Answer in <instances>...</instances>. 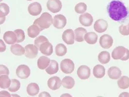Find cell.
<instances>
[{
  "label": "cell",
  "instance_id": "33",
  "mask_svg": "<svg viewBox=\"0 0 129 97\" xmlns=\"http://www.w3.org/2000/svg\"><path fill=\"white\" fill-rule=\"evenodd\" d=\"M20 87V84L19 80L17 79H12L11 84L8 88V90L12 92H15L19 90Z\"/></svg>",
  "mask_w": 129,
  "mask_h": 97
},
{
  "label": "cell",
  "instance_id": "19",
  "mask_svg": "<svg viewBox=\"0 0 129 97\" xmlns=\"http://www.w3.org/2000/svg\"><path fill=\"white\" fill-rule=\"evenodd\" d=\"M9 13V7L5 3L0 4V18L1 24H3L5 21L6 17Z\"/></svg>",
  "mask_w": 129,
  "mask_h": 97
},
{
  "label": "cell",
  "instance_id": "12",
  "mask_svg": "<svg viewBox=\"0 0 129 97\" xmlns=\"http://www.w3.org/2000/svg\"><path fill=\"white\" fill-rule=\"evenodd\" d=\"M42 7L41 5L38 2H34L31 3L28 7L29 13L33 16L39 15L42 11Z\"/></svg>",
  "mask_w": 129,
  "mask_h": 97
},
{
  "label": "cell",
  "instance_id": "5",
  "mask_svg": "<svg viewBox=\"0 0 129 97\" xmlns=\"http://www.w3.org/2000/svg\"><path fill=\"white\" fill-rule=\"evenodd\" d=\"M48 9L53 13L59 12L62 9V5L60 0H48L47 3Z\"/></svg>",
  "mask_w": 129,
  "mask_h": 97
},
{
  "label": "cell",
  "instance_id": "40",
  "mask_svg": "<svg viewBox=\"0 0 129 97\" xmlns=\"http://www.w3.org/2000/svg\"><path fill=\"white\" fill-rule=\"evenodd\" d=\"M1 96H3V97H10L11 95L9 94V93L8 92H7V91H2L1 92Z\"/></svg>",
  "mask_w": 129,
  "mask_h": 97
},
{
  "label": "cell",
  "instance_id": "41",
  "mask_svg": "<svg viewBox=\"0 0 129 97\" xmlns=\"http://www.w3.org/2000/svg\"><path fill=\"white\" fill-rule=\"evenodd\" d=\"M51 97V96L48 94V93L46 92H43L41 94H39V97Z\"/></svg>",
  "mask_w": 129,
  "mask_h": 97
},
{
  "label": "cell",
  "instance_id": "18",
  "mask_svg": "<svg viewBox=\"0 0 129 97\" xmlns=\"http://www.w3.org/2000/svg\"><path fill=\"white\" fill-rule=\"evenodd\" d=\"M121 71L117 67H112L108 71V75L110 78L114 80H117L121 76Z\"/></svg>",
  "mask_w": 129,
  "mask_h": 97
},
{
  "label": "cell",
  "instance_id": "32",
  "mask_svg": "<svg viewBox=\"0 0 129 97\" xmlns=\"http://www.w3.org/2000/svg\"><path fill=\"white\" fill-rule=\"evenodd\" d=\"M67 52V49L66 46L62 43L57 45L55 47V53L58 56H63Z\"/></svg>",
  "mask_w": 129,
  "mask_h": 97
},
{
  "label": "cell",
  "instance_id": "38",
  "mask_svg": "<svg viewBox=\"0 0 129 97\" xmlns=\"http://www.w3.org/2000/svg\"><path fill=\"white\" fill-rule=\"evenodd\" d=\"M0 74L1 75H9V71L8 70V69L7 68L6 66L3 65H0Z\"/></svg>",
  "mask_w": 129,
  "mask_h": 97
},
{
  "label": "cell",
  "instance_id": "26",
  "mask_svg": "<svg viewBox=\"0 0 129 97\" xmlns=\"http://www.w3.org/2000/svg\"><path fill=\"white\" fill-rule=\"evenodd\" d=\"M63 86L67 89H71L75 84V81L71 76H65L62 81Z\"/></svg>",
  "mask_w": 129,
  "mask_h": 97
},
{
  "label": "cell",
  "instance_id": "11",
  "mask_svg": "<svg viewBox=\"0 0 129 97\" xmlns=\"http://www.w3.org/2000/svg\"><path fill=\"white\" fill-rule=\"evenodd\" d=\"M90 69L87 66H81L78 69V76L80 79L82 80L88 79L90 76Z\"/></svg>",
  "mask_w": 129,
  "mask_h": 97
},
{
  "label": "cell",
  "instance_id": "28",
  "mask_svg": "<svg viewBox=\"0 0 129 97\" xmlns=\"http://www.w3.org/2000/svg\"><path fill=\"white\" fill-rule=\"evenodd\" d=\"M84 40L89 44H95L98 40V35L94 32L87 33L84 36Z\"/></svg>",
  "mask_w": 129,
  "mask_h": 97
},
{
  "label": "cell",
  "instance_id": "36",
  "mask_svg": "<svg viewBox=\"0 0 129 97\" xmlns=\"http://www.w3.org/2000/svg\"><path fill=\"white\" fill-rule=\"evenodd\" d=\"M119 33L123 36L129 35V22L126 25H121L119 27Z\"/></svg>",
  "mask_w": 129,
  "mask_h": 97
},
{
  "label": "cell",
  "instance_id": "1",
  "mask_svg": "<svg viewBox=\"0 0 129 97\" xmlns=\"http://www.w3.org/2000/svg\"><path fill=\"white\" fill-rule=\"evenodd\" d=\"M107 12L111 19L116 21H121L128 16L129 11L124 4L119 0H113L107 7Z\"/></svg>",
  "mask_w": 129,
  "mask_h": 97
},
{
  "label": "cell",
  "instance_id": "8",
  "mask_svg": "<svg viewBox=\"0 0 129 97\" xmlns=\"http://www.w3.org/2000/svg\"><path fill=\"white\" fill-rule=\"evenodd\" d=\"M25 55L27 58L34 59L37 57L39 49L36 46L33 44H28L25 47Z\"/></svg>",
  "mask_w": 129,
  "mask_h": 97
},
{
  "label": "cell",
  "instance_id": "15",
  "mask_svg": "<svg viewBox=\"0 0 129 97\" xmlns=\"http://www.w3.org/2000/svg\"><path fill=\"white\" fill-rule=\"evenodd\" d=\"M39 50L42 54L46 56H50L53 52V47L49 41H47L41 44Z\"/></svg>",
  "mask_w": 129,
  "mask_h": 97
},
{
  "label": "cell",
  "instance_id": "27",
  "mask_svg": "<svg viewBox=\"0 0 129 97\" xmlns=\"http://www.w3.org/2000/svg\"><path fill=\"white\" fill-rule=\"evenodd\" d=\"M50 59L47 57L42 56L38 60V66L39 69L44 70L50 63Z\"/></svg>",
  "mask_w": 129,
  "mask_h": 97
},
{
  "label": "cell",
  "instance_id": "23",
  "mask_svg": "<svg viewBox=\"0 0 129 97\" xmlns=\"http://www.w3.org/2000/svg\"><path fill=\"white\" fill-rule=\"evenodd\" d=\"M11 52L13 54L17 56H21L25 53V49L19 44H12L10 48Z\"/></svg>",
  "mask_w": 129,
  "mask_h": 97
},
{
  "label": "cell",
  "instance_id": "22",
  "mask_svg": "<svg viewBox=\"0 0 129 97\" xmlns=\"http://www.w3.org/2000/svg\"><path fill=\"white\" fill-rule=\"evenodd\" d=\"M93 75L97 78H102L105 74V69L103 66L97 65L93 69Z\"/></svg>",
  "mask_w": 129,
  "mask_h": 97
},
{
  "label": "cell",
  "instance_id": "17",
  "mask_svg": "<svg viewBox=\"0 0 129 97\" xmlns=\"http://www.w3.org/2000/svg\"><path fill=\"white\" fill-rule=\"evenodd\" d=\"M3 38L7 44H14L17 42V37L15 33L12 31H7L4 35Z\"/></svg>",
  "mask_w": 129,
  "mask_h": 97
},
{
  "label": "cell",
  "instance_id": "3",
  "mask_svg": "<svg viewBox=\"0 0 129 97\" xmlns=\"http://www.w3.org/2000/svg\"><path fill=\"white\" fill-rule=\"evenodd\" d=\"M112 57L115 60H128L129 59V50L123 46H118L112 52Z\"/></svg>",
  "mask_w": 129,
  "mask_h": 97
},
{
  "label": "cell",
  "instance_id": "34",
  "mask_svg": "<svg viewBox=\"0 0 129 97\" xmlns=\"http://www.w3.org/2000/svg\"><path fill=\"white\" fill-rule=\"evenodd\" d=\"M17 37V43H20L23 41L25 37L24 31L21 29H17L14 31Z\"/></svg>",
  "mask_w": 129,
  "mask_h": 97
},
{
  "label": "cell",
  "instance_id": "2",
  "mask_svg": "<svg viewBox=\"0 0 129 97\" xmlns=\"http://www.w3.org/2000/svg\"><path fill=\"white\" fill-rule=\"evenodd\" d=\"M34 24L39 26L41 31L45 29L49 28L52 24H53L52 16L49 13L44 12L39 18L34 21Z\"/></svg>",
  "mask_w": 129,
  "mask_h": 97
},
{
  "label": "cell",
  "instance_id": "42",
  "mask_svg": "<svg viewBox=\"0 0 129 97\" xmlns=\"http://www.w3.org/2000/svg\"><path fill=\"white\" fill-rule=\"evenodd\" d=\"M119 97H129V94L128 92H123L122 94H121L119 96Z\"/></svg>",
  "mask_w": 129,
  "mask_h": 97
},
{
  "label": "cell",
  "instance_id": "20",
  "mask_svg": "<svg viewBox=\"0 0 129 97\" xmlns=\"http://www.w3.org/2000/svg\"><path fill=\"white\" fill-rule=\"evenodd\" d=\"M59 70V66L57 61L54 60H52L50 61V63L46 69V72L52 75L55 74Z\"/></svg>",
  "mask_w": 129,
  "mask_h": 97
},
{
  "label": "cell",
  "instance_id": "13",
  "mask_svg": "<svg viewBox=\"0 0 129 97\" xmlns=\"http://www.w3.org/2000/svg\"><path fill=\"white\" fill-rule=\"evenodd\" d=\"M62 81L58 76H53L50 78L48 81L47 84L48 87L52 90H56L58 89L61 85Z\"/></svg>",
  "mask_w": 129,
  "mask_h": 97
},
{
  "label": "cell",
  "instance_id": "24",
  "mask_svg": "<svg viewBox=\"0 0 129 97\" xmlns=\"http://www.w3.org/2000/svg\"><path fill=\"white\" fill-rule=\"evenodd\" d=\"M39 87L38 84L35 83H30L27 87V92L29 95L34 96L39 93Z\"/></svg>",
  "mask_w": 129,
  "mask_h": 97
},
{
  "label": "cell",
  "instance_id": "37",
  "mask_svg": "<svg viewBox=\"0 0 129 97\" xmlns=\"http://www.w3.org/2000/svg\"><path fill=\"white\" fill-rule=\"evenodd\" d=\"M47 41H48V39H47L45 37L43 36H39V37L37 38V39H35V45L39 49L41 44Z\"/></svg>",
  "mask_w": 129,
  "mask_h": 97
},
{
  "label": "cell",
  "instance_id": "4",
  "mask_svg": "<svg viewBox=\"0 0 129 97\" xmlns=\"http://www.w3.org/2000/svg\"><path fill=\"white\" fill-rule=\"evenodd\" d=\"M75 65L73 62L70 59H65L60 63L61 71L65 74H71L74 70Z\"/></svg>",
  "mask_w": 129,
  "mask_h": 97
},
{
  "label": "cell",
  "instance_id": "31",
  "mask_svg": "<svg viewBox=\"0 0 129 97\" xmlns=\"http://www.w3.org/2000/svg\"><path fill=\"white\" fill-rule=\"evenodd\" d=\"M118 87L122 89H125L129 87V78L126 76H123L117 81Z\"/></svg>",
  "mask_w": 129,
  "mask_h": 97
},
{
  "label": "cell",
  "instance_id": "29",
  "mask_svg": "<svg viewBox=\"0 0 129 97\" xmlns=\"http://www.w3.org/2000/svg\"><path fill=\"white\" fill-rule=\"evenodd\" d=\"M109 52L106 51L101 52L98 55V60L102 64H106L109 62L110 60Z\"/></svg>",
  "mask_w": 129,
  "mask_h": 97
},
{
  "label": "cell",
  "instance_id": "16",
  "mask_svg": "<svg viewBox=\"0 0 129 97\" xmlns=\"http://www.w3.org/2000/svg\"><path fill=\"white\" fill-rule=\"evenodd\" d=\"M79 21L82 25L85 27H89L93 22V18L90 14L84 13L80 16Z\"/></svg>",
  "mask_w": 129,
  "mask_h": 97
},
{
  "label": "cell",
  "instance_id": "7",
  "mask_svg": "<svg viewBox=\"0 0 129 97\" xmlns=\"http://www.w3.org/2000/svg\"><path fill=\"white\" fill-rule=\"evenodd\" d=\"M53 25L58 29H63L67 24V19L64 15L61 14L56 15L54 17Z\"/></svg>",
  "mask_w": 129,
  "mask_h": 97
},
{
  "label": "cell",
  "instance_id": "39",
  "mask_svg": "<svg viewBox=\"0 0 129 97\" xmlns=\"http://www.w3.org/2000/svg\"><path fill=\"white\" fill-rule=\"evenodd\" d=\"M0 44H1V49L0 52H5L6 49V46L4 44L3 41L2 40H0Z\"/></svg>",
  "mask_w": 129,
  "mask_h": 97
},
{
  "label": "cell",
  "instance_id": "6",
  "mask_svg": "<svg viewBox=\"0 0 129 97\" xmlns=\"http://www.w3.org/2000/svg\"><path fill=\"white\" fill-rule=\"evenodd\" d=\"M30 73V69L29 67L26 65H19L16 70V74L17 76L21 79H25L29 77Z\"/></svg>",
  "mask_w": 129,
  "mask_h": 97
},
{
  "label": "cell",
  "instance_id": "14",
  "mask_svg": "<svg viewBox=\"0 0 129 97\" xmlns=\"http://www.w3.org/2000/svg\"><path fill=\"white\" fill-rule=\"evenodd\" d=\"M108 22L103 19L97 20L94 25V29L95 31L99 33L104 32L107 29Z\"/></svg>",
  "mask_w": 129,
  "mask_h": 97
},
{
  "label": "cell",
  "instance_id": "21",
  "mask_svg": "<svg viewBox=\"0 0 129 97\" xmlns=\"http://www.w3.org/2000/svg\"><path fill=\"white\" fill-rule=\"evenodd\" d=\"M75 39L77 42H83L84 40V36L87 33V31L85 29L82 27L76 28L75 31Z\"/></svg>",
  "mask_w": 129,
  "mask_h": 97
},
{
  "label": "cell",
  "instance_id": "35",
  "mask_svg": "<svg viewBox=\"0 0 129 97\" xmlns=\"http://www.w3.org/2000/svg\"><path fill=\"white\" fill-rule=\"evenodd\" d=\"M87 10V6L84 3H80L75 7V11L78 14H83Z\"/></svg>",
  "mask_w": 129,
  "mask_h": 97
},
{
  "label": "cell",
  "instance_id": "9",
  "mask_svg": "<svg viewBox=\"0 0 129 97\" xmlns=\"http://www.w3.org/2000/svg\"><path fill=\"white\" fill-rule=\"evenodd\" d=\"M62 39L68 45L73 44L75 40V35L72 29L65 30L62 35Z\"/></svg>",
  "mask_w": 129,
  "mask_h": 97
},
{
  "label": "cell",
  "instance_id": "30",
  "mask_svg": "<svg viewBox=\"0 0 129 97\" xmlns=\"http://www.w3.org/2000/svg\"><path fill=\"white\" fill-rule=\"evenodd\" d=\"M11 80L8 77V75H2L0 77V87L3 89L8 88L11 84Z\"/></svg>",
  "mask_w": 129,
  "mask_h": 97
},
{
  "label": "cell",
  "instance_id": "25",
  "mask_svg": "<svg viewBox=\"0 0 129 97\" xmlns=\"http://www.w3.org/2000/svg\"><path fill=\"white\" fill-rule=\"evenodd\" d=\"M41 32L40 29L38 26L36 24H33L30 26L27 29L28 35L30 38H36Z\"/></svg>",
  "mask_w": 129,
  "mask_h": 97
},
{
  "label": "cell",
  "instance_id": "43",
  "mask_svg": "<svg viewBox=\"0 0 129 97\" xmlns=\"http://www.w3.org/2000/svg\"><path fill=\"white\" fill-rule=\"evenodd\" d=\"M27 1H32V0H27Z\"/></svg>",
  "mask_w": 129,
  "mask_h": 97
},
{
  "label": "cell",
  "instance_id": "10",
  "mask_svg": "<svg viewBox=\"0 0 129 97\" xmlns=\"http://www.w3.org/2000/svg\"><path fill=\"white\" fill-rule=\"evenodd\" d=\"M100 44L103 49H109L113 44V39L110 35L105 34L100 39Z\"/></svg>",
  "mask_w": 129,
  "mask_h": 97
}]
</instances>
